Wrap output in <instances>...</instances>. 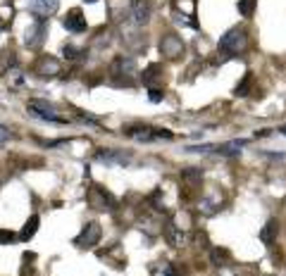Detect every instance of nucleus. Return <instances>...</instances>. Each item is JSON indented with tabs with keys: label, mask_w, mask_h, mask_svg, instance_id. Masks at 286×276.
<instances>
[{
	"label": "nucleus",
	"mask_w": 286,
	"mask_h": 276,
	"mask_svg": "<svg viewBox=\"0 0 286 276\" xmlns=\"http://www.w3.org/2000/svg\"><path fill=\"white\" fill-rule=\"evenodd\" d=\"M184 179L189 181V183H201V179H203V169H198V167H189V169H184V174H181Z\"/></svg>",
	"instance_id": "20"
},
{
	"label": "nucleus",
	"mask_w": 286,
	"mask_h": 276,
	"mask_svg": "<svg viewBox=\"0 0 286 276\" xmlns=\"http://www.w3.org/2000/svg\"><path fill=\"white\" fill-rule=\"evenodd\" d=\"M148 93H150V96H148L150 103H160V100L164 98V93H163V91H158V88H150Z\"/></svg>",
	"instance_id": "26"
},
{
	"label": "nucleus",
	"mask_w": 286,
	"mask_h": 276,
	"mask_svg": "<svg viewBox=\"0 0 286 276\" xmlns=\"http://www.w3.org/2000/svg\"><path fill=\"white\" fill-rule=\"evenodd\" d=\"M217 207H219V198H217V195L201 200V212H203V214H215V212H217Z\"/></svg>",
	"instance_id": "19"
},
{
	"label": "nucleus",
	"mask_w": 286,
	"mask_h": 276,
	"mask_svg": "<svg viewBox=\"0 0 286 276\" xmlns=\"http://www.w3.org/2000/svg\"><path fill=\"white\" fill-rule=\"evenodd\" d=\"M62 27L67 29L69 34H83V31H86V17L82 14V10H72V12L62 19Z\"/></svg>",
	"instance_id": "9"
},
{
	"label": "nucleus",
	"mask_w": 286,
	"mask_h": 276,
	"mask_svg": "<svg viewBox=\"0 0 286 276\" xmlns=\"http://www.w3.org/2000/svg\"><path fill=\"white\" fill-rule=\"evenodd\" d=\"M136 71V62H134V57H117L115 60V65H112V74H117V76H129V74H134Z\"/></svg>",
	"instance_id": "11"
},
{
	"label": "nucleus",
	"mask_w": 286,
	"mask_h": 276,
	"mask_svg": "<svg viewBox=\"0 0 286 276\" xmlns=\"http://www.w3.org/2000/svg\"><path fill=\"white\" fill-rule=\"evenodd\" d=\"M277 231H279V224L274 219H270L265 226H262V231H260V241H262L265 245H272L274 238H277Z\"/></svg>",
	"instance_id": "15"
},
{
	"label": "nucleus",
	"mask_w": 286,
	"mask_h": 276,
	"mask_svg": "<svg viewBox=\"0 0 286 276\" xmlns=\"http://www.w3.org/2000/svg\"><path fill=\"white\" fill-rule=\"evenodd\" d=\"M95 160L103 162V165H129L131 162V155L124 150H98L95 152Z\"/></svg>",
	"instance_id": "7"
},
{
	"label": "nucleus",
	"mask_w": 286,
	"mask_h": 276,
	"mask_svg": "<svg viewBox=\"0 0 286 276\" xmlns=\"http://www.w3.org/2000/svg\"><path fill=\"white\" fill-rule=\"evenodd\" d=\"M250 83H253V74L248 71V74L244 76V81H241L239 86H236V93H234V96L245 98V96H248V91H250Z\"/></svg>",
	"instance_id": "21"
},
{
	"label": "nucleus",
	"mask_w": 286,
	"mask_h": 276,
	"mask_svg": "<svg viewBox=\"0 0 286 276\" xmlns=\"http://www.w3.org/2000/svg\"><path fill=\"white\" fill-rule=\"evenodd\" d=\"M57 7H60V0H34L31 2V12L36 14V19H43V22L57 12Z\"/></svg>",
	"instance_id": "8"
},
{
	"label": "nucleus",
	"mask_w": 286,
	"mask_h": 276,
	"mask_svg": "<svg viewBox=\"0 0 286 276\" xmlns=\"http://www.w3.org/2000/svg\"><path fill=\"white\" fill-rule=\"evenodd\" d=\"M255 5H258V0H239V12L244 14V17H253Z\"/></svg>",
	"instance_id": "22"
},
{
	"label": "nucleus",
	"mask_w": 286,
	"mask_h": 276,
	"mask_svg": "<svg viewBox=\"0 0 286 276\" xmlns=\"http://www.w3.org/2000/svg\"><path fill=\"white\" fill-rule=\"evenodd\" d=\"M10 136H12V134H10V129H7V126H2V124H0V143H5V140H10Z\"/></svg>",
	"instance_id": "27"
},
{
	"label": "nucleus",
	"mask_w": 286,
	"mask_h": 276,
	"mask_svg": "<svg viewBox=\"0 0 286 276\" xmlns=\"http://www.w3.org/2000/svg\"><path fill=\"white\" fill-rule=\"evenodd\" d=\"M45 34H48V24H45L43 19H34V24L27 29L24 43H27L29 48H39L43 43V38H45Z\"/></svg>",
	"instance_id": "6"
},
{
	"label": "nucleus",
	"mask_w": 286,
	"mask_h": 276,
	"mask_svg": "<svg viewBox=\"0 0 286 276\" xmlns=\"http://www.w3.org/2000/svg\"><path fill=\"white\" fill-rule=\"evenodd\" d=\"M164 238H167V243L174 245V248L186 245V234L181 231V226H177L174 221H167V224H164Z\"/></svg>",
	"instance_id": "10"
},
{
	"label": "nucleus",
	"mask_w": 286,
	"mask_h": 276,
	"mask_svg": "<svg viewBox=\"0 0 286 276\" xmlns=\"http://www.w3.org/2000/svg\"><path fill=\"white\" fill-rule=\"evenodd\" d=\"M39 224H41L39 214H31V217L27 219V224H24V229L19 231V241H31V238H34V234L39 231Z\"/></svg>",
	"instance_id": "13"
},
{
	"label": "nucleus",
	"mask_w": 286,
	"mask_h": 276,
	"mask_svg": "<svg viewBox=\"0 0 286 276\" xmlns=\"http://www.w3.org/2000/svg\"><path fill=\"white\" fill-rule=\"evenodd\" d=\"M163 274H164V276H179L177 269H174V264H167V267L163 269Z\"/></svg>",
	"instance_id": "29"
},
{
	"label": "nucleus",
	"mask_w": 286,
	"mask_h": 276,
	"mask_svg": "<svg viewBox=\"0 0 286 276\" xmlns=\"http://www.w3.org/2000/svg\"><path fill=\"white\" fill-rule=\"evenodd\" d=\"M27 110H29L31 117H36V119H41V122H50V124H67V119L57 117L55 105L45 103V100H29Z\"/></svg>",
	"instance_id": "2"
},
{
	"label": "nucleus",
	"mask_w": 286,
	"mask_h": 276,
	"mask_svg": "<svg viewBox=\"0 0 286 276\" xmlns=\"http://www.w3.org/2000/svg\"><path fill=\"white\" fill-rule=\"evenodd\" d=\"M248 45V36L244 29H229L222 38H219V53H224L227 57H236L241 50Z\"/></svg>",
	"instance_id": "1"
},
{
	"label": "nucleus",
	"mask_w": 286,
	"mask_h": 276,
	"mask_svg": "<svg viewBox=\"0 0 286 276\" xmlns=\"http://www.w3.org/2000/svg\"><path fill=\"white\" fill-rule=\"evenodd\" d=\"M60 71V65H57V60H53V57H41L39 60V65H36V74L39 76H55Z\"/></svg>",
	"instance_id": "12"
},
{
	"label": "nucleus",
	"mask_w": 286,
	"mask_h": 276,
	"mask_svg": "<svg viewBox=\"0 0 286 276\" xmlns=\"http://www.w3.org/2000/svg\"><path fill=\"white\" fill-rule=\"evenodd\" d=\"M14 238H17V236H14L12 231H5V229H0V245H10Z\"/></svg>",
	"instance_id": "24"
},
{
	"label": "nucleus",
	"mask_w": 286,
	"mask_h": 276,
	"mask_svg": "<svg viewBox=\"0 0 286 276\" xmlns=\"http://www.w3.org/2000/svg\"><path fill=\"white\" fill-rule=\"evenodd\" d=\"M88 203L95 207V209H115L117 207V200L112 198V193H108L105 188H91L88 193Z\"/></svg>",
	"instance_id": "4"
},
{
	"label": "nucleus",
	"mask_w": 286,
	"mask_h": 276,
	"mask_svg": "<svg viewBox=\"0 0 286 276\" xmlns=\"http://www.w3.org/2000/svg\"><path fill=\"white\" fill-rule=\"evenodd\" d=\"M174 5L181 10V14L186 12L189 17H193V14H196V0H174Z\"/></svg>",
	"instance_id": "23"
},
{
	"label": "nucleus",
	"mask_w": 286,
	"mask_h": 276,
	"mask_svg": "<svg viewBox=\"0 0 286 276\" xmlns=\"http://www.w3.org/2000/svg\"><path fill=\"white\" fill-rule=\"evenodd\" d=\"M100 236H103L100 224H98V221H88V224L82 229V234L74 238V245H77V248H82V250L83 248H93V245H98Z\"/></svg>",
	"instance_id": "3"
},
{
	"label": "nucleus",
	"mask_w": 286,
	"mask_h": 276,
	"mask_svg": "<svg viewBox=\"0 0 286 276\" xmlns=\"http://www.w3.org/2000/svg\"><path fill=\"white\" fill-rule=\"evenodd\" d=\"M86 2H95V0H86Z\"/></svg>",
	"instance_id": "31"
},
{
	"label": "nucleus",
	"mask_w": 286,
	"mask_h": 276,
	"mask_svg": "<svg viewBox=\"0 0 286 276\" xmlns=\"http://www.w3.org/2000/svg\"><path fill=\"white\" fill-rule=\"evenodd\" d=\"M248 140H229V143H222V145H217L215 150L219 152V155H224V157H234V155H239L241 152V148H244Z\"/></svg>",
	"instance_id": "14"
},
{
	"label": "nucleus",
	"mask_w": 286,
	"mask_h": 276,
	"mask_svg": "<svg viewBox=\"0 0 286 276\" xmlns=\"http://www.w3.org/2000/svg\"><path fill=\"white\" fill-rule=\"evenodd\" d=\"M160 53H163L164 57H169V60H177V57L184 53V43H181L179 36L167 34V36H163V41H160Z\"/></svg>",
	"instance_id": "5"
},
{
	"label": "nucleus",
	"mask_w": 286,
	"mask_h": 276,
	"mask_svg": "<svg viewBox=\"0 0 286 276\" xmlns=\"http://www.w3.org/2000/svg\"><path fill=\"white\" fill-rule=\"evenodd\" d=\"M279 134H284V136H286V124L282 126V129H279Z\"/></svg>",
	"instance_id": "30"
},
{
	"label": "nucleus",
	"mask_w": 286,
	"mask_h": 276,
	"mask_svg": "<svg viewBox=\"0 0 286 276\" xmlns=\"http://www.w3.org/2000/svg\"><path fill=\"white\" fill-rule=\"evenodd\" d=\"M148 14H150V5L146 0H138L134 5V22L136 24H146L148 22Z\"/></svg>",
	"instance_id": "16"
},
{
	"label": "nucleus",
	"mask_w": 286,
	"mask_h": 276,
	"mask_svg": "<svg viewBox=\"0 0 286 276\" xmlns=\"http://www.w3.org/2000/svg\"><path fill=\"white\" fill-rule=\"evenodd\" d=\"M210 262L215 264V267H227V262H229V250L215 248L210 252Z\"/></svg>",
	"instance_id": "17"
},
{
	"label": "nucleus",
	"mask_w": 286,
	"mask_h": 276,
	"mask_svg": "<svg viewBox=\"0 0 286 276\" xmlns=\"http://www.w3.org/2000/svg\"><path fill=\"white\" fill-rule=\"evenodd\" d=\"M186 150L189 152H207V150H212V145H191Z\"/></svg>",
	"instance_id": "28"
},
{
	"label": "nucleus",
	"mask_w": 286,
	"mask_h": 276,
	"mask_svg": "<svg viewBox=\"0 0 286 276\" xmlns=\"http://www.w3.org/2000/svg\"><path fill=\"white\" fill-rule=\"evenodd\" d=\"M62 55L69 57V60H74V57L79 55V50H77L74 45H65V48H62Z\"/></svg>",
	"instance_id": "25"
},
{
	"label": "nucleus",
	"mask_w": 286,
	"mask_h": 276,
	"mask_svg": "<svg viewBox=\"0 0 286 276\" xmlns=\"http://www.w3.org/2000/svg\"><path fill=\"white\" fill-rule=\"evenodd\" d=\"M158 76H160V65H150V67L141 74L143 83H146V86H150V88H153V83L158 81Z\"/></svg>",
	"instance_id": "18"
}]
</instances>
